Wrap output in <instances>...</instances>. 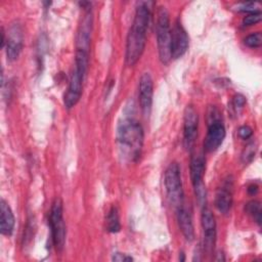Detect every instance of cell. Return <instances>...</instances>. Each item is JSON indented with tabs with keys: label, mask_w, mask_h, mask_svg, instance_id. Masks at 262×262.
Masks as SVG:
<instances>
[{
	"label": "cell",
	"mask_w": 262,
	"mask_h": 262,
	"mask_svg": "<svg viewBox=\"0 0 262 262\" xmlns=\"http://www.w3.org/2000/svg\"><path fill=\"white\" fill-rule=\"evenodd\" d=\"M244 43L250 48H258L262 44V34L260 32L253 33L244 39Z\"/></svg>",
	"instance_id": "obj_20"
},
{
	"label": "cell",
	"mask_w": 262,
	"mask_h": 262,
	"mask_svg": "<svg viewBox=\"0 0 262 262\" xmlns=\"http://www.w3.org/2000/svg\"><path fill=\"white\" fill-rule=\"evenodd\" d=\"M89 64V52L76 50L75 68L71 75L69 87L63 96V104L66 108L74 107L81 98L83 91V83Z\"/></svg>",
	"instance_id": "obj_3"
},
{
	"label": "cell",
	"mask_w": 262,
	"mask_h": 262,
	"mask_svg": "<svg viewBox=\"0 0 262 262\" xmlns=\"http://www.w3.org/2000/svg\"><path fill=\"white\" fill-rule=\"evenodd\" d=\"M258 191V186L256 184H251L249 187H248V192L250 194H256Z\"/></svg>",
	"instance_id": "obj_27"
},
{
	"label": "cell",
	"mask_w": 262,
	"mask_h": 262,
	"mask_svg": "<svg viewBox=\"0 0 262 262\" xmlns=\"http://www.w3.org/2000/svg\"><path fill=\"white\" fill-rule=\"evenodd\" d=\"M149 21L150 8L148 3H138L126 40L125 62L128 67L134 66L139 60L144 51Z\"/></svg>",
	"instance_id": "obj_1"
},
{
	"label": "cell",
	"mask_w": 262,
	"mask_h": 262,
	"mask_svg": "<svg viewBox=\"0 0 262 262\" xmlns=\"http://www.w3.org/2000/svg\"><path fill=\"white\" fill-rule=\"evenodd\" d=\"M246 103V97L242 94H235L232 99V104L235 108H242Z\"/></svg>",
	"instance_id": "obj_25"
},
{
	"label": "cell",
	"mask_w": 262,
	"mask_h": 262,
	"mask_svg": "<svg viewBox=\"0 0 262 262\" xmlns=\"http://www.w3.org/2000/svg\"><path fill=\"white\" fill-rule=\"evenodd\" d=\"M199 116L192 105H187L184 111L183 143L186 149H191L198 136Z\"/></svg>",
	"instance_id": "obj_9"
},
{
	"label": "cell",
	"mask_w": 262,
	"mask_h": 262,
	"mask_svg": "<svg viewBox=\"0 0 262 262\" xmlns=\"http://www.w3.org/2000/svg\"><path fill=\"white\" fill-rule=\"evenodd\" d=\"M245 211L252 216V218L258 223V225L261 224V204L258 201H250L246 204Z\"/></svg>",
	"instance_id": "obj_19"
},
{
	"label": "cell",
	"mask_w": 262,
	"mask_h": 262,
	"mask_svg": "<svg viewBox=\"0 0 262 262\" xmlns=\"http://www.w3.org/2000/svg\"><path fill=\"white\" fill-rule=\"evenodd\" d=\"M157 43L160 60L166 64L171 59V29L168 11L163 6H161L158 11Z\"/></svg>",
	"instance_id": "obj_4"
},
{
	"label": "cell",
	"mask_w": 262,
	"mask_h": 262,
	"mask_svg": "<svg viewBox=\"0 0 262 262\" xmlns=\"http://www.w3.org/2000/svg\"><path fill=\"white\" fill-rule=\"evenodd\" d=\"M256 154V144L254 142H250L247 144V146L245 147L243 154H242V160L245 163L251 162Z\"/></svg>",
	"instance_id": "obj_21"
},
{
	"label": "cell",
	"mask_w": 262,
	"mask_h": 262,
	"mask_svg": "<svg viewBox=\"0 0 262 262\" xmlns=\"http://www.w3.org/2000/svg\"><path fill=\"white\" fill-rule=\"evenodd\" d=\"M143 128L134 118L122 119L117 127V144L124 159L136 162L141 155L143 146Z\"/></svg>",
	"instance_id": "obj_2"
},
{
	"label": "cell",
	"mask_w": 262,
	"mask_h": 262,
	"mask_svg": "<svg viewBox=\"0 0 262 262\" xmlns=\"http://www.w3.org/2000/svg\"><path fill=\"white\" fill-rule=\"evenodd\" d=\"M154 82L149 73H143L139 79L138 87V101L142 113L147 116L152 104Z\"/></svg>",
	"instance_id": "obj_13"
},
{
	"label": "cell",
	"mask_w": 262,
	"mask_h": 262,
	"mask_svg": "<svg viewBox=\"0 0 262 262\" xmlns=\"http://www.w3.org/2000/svg\"><path fill=\"white\" fill-rule=\"evenodd\" d=\"M164 184L170 204L176 209L183 206L184 193L180 168L177 163L173 162L167 167L164 176Z\"/></svg>",
	"instance_id": "obj_5"
},
{
	"label": "cell",
	"mask_w": 262,
	"mask_h": 262,
	"mask_svg": "<svg viewBox=\"0 0 262 262\" xmlns=\"http://www.w3.org/2000/svg\"><path fill=\"white\" fill-rule=\"evenodd\" d=\"M189 170H190V179L195 191V195L199 199V201H205L206 190H205L203 178L206 171V159L202 152L191 156Z\"/></svg>",
	"instance_id": "obj_7"
},
{
	"label": "cell",
	"mask_w": 262,
	"mask_h": 262,
	"mask_svg": "<svg viewBox=\"0 0 262 262\" xmlns=\"http://www.w3.org/2000/svg\"><path fill=\"white\" fill-rule=\"evenodd\" d=\"M226 132L222 122L218 119H213L209 122L208 132L204 140V149L208 152L215 151L223 142Z\"/></svg>",
	"instance_id": "obj_11"
},
{
	"label": "cell",
	"mask_w": 262,
	"mask_h": 262,
	"mask_svg": "<svg viewBox=\"0 0 262 262\" xmlns=\"http://www.w3.org/2000/svg\"><path fill=\"white\" fill-rule=\"evenodd\" d=\"M171 58L181 57L188 48V36L180 21H176L171 30Z\"/></svg>",
	"instance_id": "obj_12"
},
{
	"label": "cell",
	"mask_w": 262,
	"mask_h": 262,
	"mask_svg": "<svg viewBox=\"0 0 262 262\" xmlns=\"http://www.w3.org/2000/svg\"><path fill=\"white\" fill-rule=\"evenodd\" d=\"M105 228L108 232H112V233H117L121 229L119 212L115 206H113L110 209V211L105 217Z\"/></svg>",
	"instance_id": "obj_18"
},
{
	"label": "cell",
	"mask_w": 262,
	"mask_h": 262,
	"mask_svg": "<svg viewBox=\"0 0 262 262\" xmlns=\"http://www.w3.org/2000/svg\"><path fill=\"white\" fill-rule=\"evenodd\" d=\"M82 5H83V8H84V14H83L82 21L79 26V30H78V33H77L76 50H82V51L89 52L93 18H92V12H91L90 4L87 7L84 6V4H82Z\"/></svg>",
	"instance_id": "obj_8"
},
{
	"label": "cell",
	"mask_w": 262,
	"mask_h": 262,
	"mask_svg": "<svg viewBox=\"0 0 262 262\" xmlns=\"http://www.w3.org/2000/svg\"><path fill=\"white\" fill-rule=\"evenodd\" d=\"M201 222L204 234V248L206 252L211 254L216 243V221L212 211L209 208L203 209Z\"/></svg>",
	"instance_id": "obj_10"
},
{
	"label": "cell",
	"mask_w": 262,
	"mask_h": 262,
	"mask_svg": "<svg viewBox=\"0 0 262 262\" xmlns=\"http://www.w3.org/2000/svg\"><path fill=\"white\" fill-rule=\"evenodd\" d=\"M236 9L238 11L249 12V13L260 11L259 3H257V2H243V3H238L236 5Z\"/></svg>",
	"instance_id": "obj_22"
},
{
	"label": "cell",
	"mask_w": 262,
	"mask_h": 262,
	"mask_svg": "<svg viewBox=\"0 0 262 262\" xmlns=\"http://www.w3.org/2000/svg\"><path fill=\"white\" fill-rule=\"evenodd\" d=\"M237 133H238V136L242 138V139H249L252 135H253V130L251 127L247 126V125H244V126H241L237 130Z\"/></svg>",
	"instance_id": "obj_24"
},
{
	"label": "cell",
	"mask_w": 262,
	"mask_h": 262,
	"mask_svg": "<svg viewBox=\"0 0 262 262\" xmlns=\"http://www.w3.org/2000/svg\"><path fill=\"white\" fill-rule=\"evenodd\" d=\"M261 18H262L261 11L252 12L243 18V25L245 27H250V26H253V25H256L257 23H259L261 20Z\"/></svg>",
	"instance_id": "obj_23"
},
{
	"label": "cell",
	"mask_w": 262,
	"mask_h": 262,
	"mask_svg": "<svg viewBox=\"0 0 262 262\" xmlns=\"http://www.w3.org/2000/svg\"><path fill=\"white\" fill-rule=\"evenodd\" d=\"M0 211H1V217H0L1 234L9 236L13 232L15 221H14V216L11 211V208L3 199L0 202Z\"/></svg>",
	"instance_id": "obj_16"
},
{
	"label": "cell",
	"mask_w": 262,
	"mask_h": 262,
	"mask_svg": "<svg viewBox=\"0 0 262 262\" xmlns=\"http://www.w3.org/2000/svg\"><path fill=\"white\" fill-rule=\"evenodd\" d=\"M177 210V221L180 231L186 241L191 242L194 238V228L190 213L183 207H179Z\"/></svg>",
	"instance_id": "obj_15"
},
{
	"label": "cell",
	"mask_w": 262,
	"mask_h": 262,
	"mask_svg": "<svg viewBox=\"0 0 262 262\" xmlns=\"http://www.w3.org/2000/svg\"><path fill=\"white\" fill-rule=\"evenodd\" d=\"M49 226L53 246L57 251H61L66 244L67 229L62 214V202L59 198H56L52 203L49 214Z\"/></svg>",
	"instance_id": "obj_6"
},
{
	"label": "cell",
	"mask_w": 262,
	"mask_h": 262,
	"mask_svg": "<svg viewBox=\"0 0 262 262\" xmlns=\"http://www.w3.org/2000/svg\"><path fill=\"white\" fill-rule=\"evenodd\" d=\"M114 261H133V258L131 256H128L127 254H122V253H115L112 257Z\"/></svg>",
	"instance_id": "obj_26"
},
{
	"label": "cell",
	"mask_w": 262,
	"mask_h": 262,
	"mask_svg": "<svg viewBox=\"0 0 262 262\" xmlns=\"http://www.w3.org/2000/svg\"><path fill=\"white\" fill-rule=\"evenodd\" d=\"M232 205V193L228 185L220 187L215 195V207L220 213H227Z\"/></svg>",
	"instance_id": "obj_17"
},
{
	"label": "cell",
	"mask_w": 262,
	"mask_h": 262,
	"mask_svg": "<svg viewBox=\"0 0 262 262\" xmlns=\"http://www.w3.org/2000/svg\"><path fill=\"white\" fill-rule=\"evenodd\" d=\"M23 48V33L19 25L10 28L9 36L6 41V55L9 60H15Z\"/></svg>",
	"instance_id": "obj_14"
}]
</instances>
